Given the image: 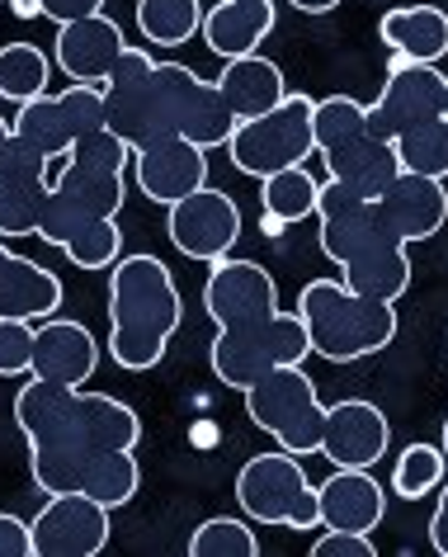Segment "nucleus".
I'll use <instances>...</instances> for the list:
<instances>
[{"label":"nucleus","instance_id":"9","mask_svg":"<svg viewBox=\"0 0 448 557\" xmlns=\"http://www.w3.org/2000/svg\"><path fill=\"white\" fill-rule=\"evenodd\" d=\"M151 86H157L161 137H189V143L203 147V151L227 147L236 119H232V109L217 95L213 81H203L194 66L157 62V72H151Z\"/></svg>","mask_w":448,"mask_h":557},{"label":"nucleus","instance_id":"43","mask_svg":"<svg viewBox=\"0 0 448 557\" xmlns=\"http://www.w3.org/2000/svg\"><path fill=\"white\" fill-rule=\"evenodd\" d=\"M15 15L20 20H34L38 15V0H15Z\"/></svg>","mask_w":448,"mask_h":557},{"label":"nucleus","instance_id":"31","mask_svg":"<svg viewBox=\"0 0 448 557\" xmlns=\"http://www.w3.org/2000/svg\"><path fill=\"white\" fill-rule=\"evenodd\" d=\"M391 147H397V161L406 175L448 180V119L411 123L406 133L391 137Z\"/></svg>","mask_w":448,"mask_h":557},{"label":"nucleus","instance_id":"5","mask_svg":"<svg viewBox=\"0 0 448 557\" xmlns=\"http://www.w3.org/2000/svg\"><path fill=\"white\" fill-rule=\"evenodd\" d=\"M312 355V341H307V326L298 312H260L246 317V322L217 326V341L208 350V364H213V379L222 387H236L246 393L260 373H270L278 364H302Z\"/></svg>","mask_w":448,"mask_h":557},{"label":"nucleus","instance_id":"40","mask_svg":"<svg viewBox=\"0 0 448 557\" xmlns=\"http://www.w3.org/2000/svg\"><path fill=\"white\" fill-rule=\"evenodd\" d=\"M38 15L52 24H72L86 15H104V0H38Z\"/></svg>","mask_w":448,"mask_h":557},{"label":"nucleus","instance_id":"16","mask_svg":"<svg viewBox=\"0 0 448 557\" xmlns=\"http://www.w3.org/2000/svg\"><path fill=\"white\" fill-rule=\"evenodd\" d=\"M48 157H38L34 147H24L10 137V147L0 151V236H34L38 218H43L52 175Z\"/></svg>","mask_w":448,"mask_h":557},{"label":"nucleus","instance_id":"41","mask_svg":"<svg viewBox=\"0 0 448 557\" xmlns=\"http://www.w3.org/2000/svg\"><path fill=\"white\" fill-rule=\"evenodd\" d=\"M430 543L439 557H448V482H439V506L430 515Z\"/></svg>","mask_w":448,"mask_h":557},{"label":"nucleus","instance_id":"45","mask_svg":"<svg viewBox=\"0 0 448 557\" xmlns=\"http://www.w3.org/2000/svg\"><path fill=\"white\" fill-rule=\"evenodd\" d=\"M439 449H444V458H448V421H444V440H439Z\"/></svg>","mask_w":448,"mask_h":557},{"label":"nucleus","instance_id":"32","mask_svg":"<svg viewBox=\"0 0 448 557\" xmlns=\"http://www.w3.org/2000/svg\"><path fill=\"white\" fill-rule=\"evenodd\" d=\"M203 0H137V29L157 48H179L199 34Z\"/></svg>","mask_w":448,"mask_h":557},{"label":"nucleus","instance_id":"8","mask_svg":"<svg viewBox=\"0 0 448 557\" xmlns=\"http://www.w3.org/2000/svg\"><path fill=\"white\" fill-rule=\"evenodd\" d=\"M236 506L256 524H284V529H321L316 486L307 478L302 458L278 449L256 454L236 472Z\"/></svg>","mask_w":448,"mask_h":557},{"label":"nucleus","instance_id":"44","mask_svg":"<svg viewBox=\"0 0 448 557\" xmlns=\"http://www.w3.org/2000/svg\"><path fill=\"white\" fill-rule=\"evenodd\" d=\"M5 147H10V119L0 114V151H5Z\"/></svg>","mask_w":448,"mask_h":557},{"label":"nucleus","instance_id":"18","mask_svg":"<svg viewBox=\"0 0 448 557\" xmlns=\"http://www.w3.org/2000/svg\"><path fill=\"white\" fill-rule=\"evenodd\" d=\"M340 278L354 288V294L377 298V302H401L406 288H411L406 246L391 242V236L373 222V203H369V232H363V242L349 250V260L340 264Z\"/></svg>","mask_w":448,"mask_h":557},{"label":"nucleus","instance_id":"12","mask_svg":"<svg viewBox=\"0 0 448 557\" xmlns=\"http://www.w3.org/2000/svg\"><path fill=\"white\" fill-rule=\"evenodd\" d=\"M165 232H171L179 256H189L199 264H217L222 256H232L236 242H241V208H236L232 194L203 185V189H194L189 199L171 203Z\"/></svg>","mask_w":448,"mask_h":557},{"label":"nucleus","instance_id":"33","mask_svg":"<svg viewBox=\"0 0 448 557\" xmlns=\"http://www.w3.org/2000/svg\"><path fill=\"white\" fill-rule=\"evenodd\" d=\"M444 472H448V458L439 444H406L397 454V468H391V492L401 500H420V496L439 492Z\"/></svg>","mask_w":448,"mask_h":557},{"label":"nucleus","instance_id":"26","mask_svg":"<svg viewBox=\"0 0 448 557\" xmlns=\"http://www.w3.org/2000/svg\"><path fill=\"white\" fill-rule=\"evenodd\" d=\"M377 38L401 52L406 62H439L448 58V15L439 5H397L377 20Z\"/></svg>","mask_w":448,"mask_h":557},{"label":"nucleus","instance_id":"29","mask_svg":"<svg viewBox=\"0 0 448 557\" xmlns=\"http://www.w3.org/2000/svg\"><path fill=\"white\" fill-rule=\"evenodd\" d=\"M137 486H142V468H137L133 449H109V454H95L86 472H80V496L100 500V506L119 510L128 506L137 496Z\"/></svg>","mask_w":448,"mask_h":557},{"label":"nucleus","instance_id":"42","mask_svg":"<svg viewBox=\"0 0 448 557\" xmlns=\"http://www.w3.org/2000/svg\"><path fill=\"white\" fill-rule=\"evenodd\" d=\"M288 5L302 15H331V10H340V0H288Z\"/></svg>","mask_w":448,"mask_h":557},{"label":"nucleus","instance_id":"23","mask_svg":"<svg viewBox=\"0 0 448 557\" xmlns=\"http://www.w3.org/2000/svg\"><path fill=\"white\" fill-rule=\"evenodd\" d=\"M274 20H278L274 0H217L203 15L199 34L222 62H232L260 52V44L274 34Z\"/></svg>","mask_w":448,"mask_h":557},{"label":"nucleus","instance_id":"22","mask_svg":"<svg viewBox=\"0 0 448 557\" xmlns=\"http://www.w3.org/2000/svg\"><path fill=\"white\" fill-rule=\"evenodd\" d=\"M321 161H326V175L335 180V185L354 189L359 199H369V203L377 199V194H387L391 185H397V175H401L397 147H391L387 137H373V133H363V137H354V143H345V147L321 151Z\"/></svg>","mask_w":448,"mask_h":557},{"label":"nucleus","instance_id":"21","mask_svg":"<svg viewBox=\"0 0 448 557\" xmlns=\"http://www.w3.org/2000/svg\"><path fill=\"white\" fill-rule=\"evenodd\" d=\"M321 529H354V534H373L387 515V486L373 478L369 468H335L326 482L316 486Z\"/></svg>","mask_w":448,"mask_h":557},{"label":"nucleus","instance_id":"36","mask_svg":"<svg viewBox=\"0 0 448 557\" xmlns=\"http://www.w3.org/2000/svg\"><path fill=\"white\" fill-rule=\"evenodd\" d=\"M62 256L72 260L76 270H114L119 256H123V227L114 218L95 222V227H86L80 236H72V242L62 246Z\"/></svg>","mask_w":448,"mask_h":557},{"label":"nucleus","instance_id":"14","mask_svg":"<svg viewBox=\"0 0 448 557\" xmlns=\"http://www.w3.org/2000/svg\"><path fill=\"white\" fill-rule=\"evenodd\" d=\"M133 180L151 203L171 208L208 185V151L189 137H151L147 147H133Z\"/></svg>","mask_w":448,"mask_h":557},{"label":"nucleus","instance_id":"37","mask_svg":"<svg viewBox=\"0 0 448 557\" xmlns=\"http://www.w3.org/2000/svg\"><path fill=\"white\" fill-rule=\"evenodd\" d=\"M34 369V322L0 317V379H20Z\"/></svg>","mask_w":448,"mask_h":557},{"label":"nucleus","instance_id":"35","mask_svg":"<svg viewBox=\"0 0 448 557\" xmlns=\"http://www.w3.org/2000/svg\"><path fill=\"white\" fill-rule=\"evenodd\" d=\"M189 553L194 557H260V539L236 515H213V520H203L194 529Z\"/></svg>","mask_w":448,"mask_h":557},{"label":"nucleus","instance_id":"2","mask_svg":"<svg viewBox=\"0 0 448 557\" xmlns=\"http://www.w3.org/2000/svg\"><path fill=\"white\" fill-rule=\"evenodd\" d=\"M185 322L171 264L157 256H119L109 274V355L123 373H151Z\"/></svg>","mask_w":448,"mask_h":557},{"label":"nucleus","instance_id":"28","mask_svg":"<svg viewBox=\"0 0 448 557\" xmlns=\"http://www.w3.org/2000/svg\"><path fill=\"white\" fill-rule=\"evenodd\" d=\"M260 208H264V232L270 236H284L293 222L302 218H316V194H321V180L307 175V165H288V171H274L260 180Z\"/></svg>","mask_w":448,"mask_h":557},{"label":"nucleus","instance_id":"4","mask_svg":"<svg viewBox=\"0 0 448 557\" xmlns=\"http://www.w3.org/2000/svg\"><path fill=\"white\" fill-rule=\"evenodd\" d=\"M298 317L312 355L331 364H354L397 341V302L363 298L345 278H312L298 294Z\"/></svg>","mask_w":448,"mask_h":557},{"label":"nucleus","instance_id":"11","mask_svg":"<svg viewBox=\"0 0 448 557\" xmlns=\"http://www.w3.org/2000/svg\"><path fill=\"white\" fill-rule=\"evenodd\" d=\"M425 119H448V76L430 62H406L401 52H391L387 86L377 104H369V133L391 143L397 133Z\"/></svg>","mask_w":448,"mask_h":557},{"label":"nucleus","instance_id":"15","mask_svg":"<svg viewBox=\"0 0 448 557\" xmlns=\"http://www.w3.org/2000/svg\"><path fill=\"white\" fill-rule=\"evenodd\" d=\"M373 222L391 236V242H401V246L430 242V236L448 222V189H444V180L406 175L401 171L397 185L373 199Z\"/></svg>","mask_w":448,"mask_h":557},{"label":"nucleus","instance_id":"27","mask_svg":"<svg viewBox=\"0 0 448 557\" xmlns=\"http://www.w3.org/2000/svg\"><path fill=\"white\" fill-rule=\"evenodd\" d=\"M316 218H321V256L331 264H345L349 250L363 242L369 232V199H359L354 189L326 180L316 194Z\"/></svg>","mask_w":448,"mask_h":557},{"label":"nucleus","instance_id":"20","mask_svg":"<svg viewBox=\"0 0 448 557\" xmlns=\"http://www.w3.org/2000/svg\"><path fill=\"white\" fill-rule=\"evenodd\" d=\"M95 369H100V341L80 322H66V317L34 322V369H29L34 379L86 387V379H95Z\"/></svg>","mask_w":448,"mask_h":557},{"label":"nucleus","instance_id":"17","mask_svg":"<svg viewBox=\"0 0 448 557\" xmlns=\"http://www.w3.org/2000/svg\"><path fill=\"white\" fill-rule=\"evenodd\" d=\"M391 444L387 416L363 397H345L326 407V430H321V458L335 468H373Z\"/></svg>","mask_w":448,"mask_h":557},{"label":"nucleus","instance_id":"30","mask_svg":"<svg viewBox=\"0 0 448 557\" xmlns=\"http://www.w3.org/2000/svg\"><path fill=\"white\" fill-rule=\"evenodd\" d=\"M52 58L34 44H5L0 48V100L29 104L38 95H48Z\"/></svg>","mask_w":448,"mask_h":557},{"label":"nucleus","instance_id":"6","mask_svg":"<svg viewBox=\"0 0 448 557\" xmlns=\"http://www.w3.org/2000/svg\"><path fill=\"white\" fill-rule=\"evenodd\" d=\"M246 416L288 454H321V430H326V407L316 397V383L302 364H278L260 373L246 387Z\"/></svg>","mask_w":448,"mask_h":557},{"label":"nucleus","instance_id":"19","mask_svg":"<svg viewBox=\"0 0 448 557\" xmlns=\"http://www.w3.org/2000/svg\"><path fill=\"white\" fill-rule=\"evenodd\" d=\"M123 44V29L109 15H86L72 24H58V44H52V62L62 66V76L80 81V86H104L114 72Z\"/></svg>","mask_w":448,"mask_h":557},{"label":"nucleus","instance_id":"7","mask_svg":"<svg viewBox=\"0 0 448 557\" xmlns=\"http://www.w3.org/2000/svg\"><path fill=\"white\" fill-rule=\"evenodd\" d=\"M312 114H316L312 95H284L270 114L241 119L227 137L232 165L241 175H256V180L288 171V165H307V157L316 151Z\"/></svg>","mask_w":448,"mask_h":557},{"label":"nucleus","instance_id":"1","mask_svg":"<svg viewBox=\"0 0 448 557\" xmlns=\"http://www.w3.org/2000/svg\"><path fill=\"white\" fill-rule=\"evenodd\" d=\"M15 425L29 440V472L38 492L48 496L80 492V472L95 454L137 449L142 440V421L128 401L52 379H29L20 387Z\"/></svg>","mask_w":448,"mask_h":557},{"label":"nucleus","instance_id":"39","mask_svg":"<svg viewBox=\"0 0 448 557\" xmlns=\"http://www.w3.org/2000/svg\"><path fill=\"white\" fill-rule=\"evenodd\" d=\"M0 557H34V529L20 515L0 510Z\"/></svg>","mask_w":448,"mask_h":557},{"label":"nucleus","instance_id":"10","mask_svg":"<svg viewBox=\"0 0 448 557\" xmlns=\"http://www.w3.org/2000/svg\"><path fill=\"white\" fill-rule=\"evenodd\" d=\"M100 128H104V86H80V81H72L62 95H38V100L20 104V114L10 119V137L34 147L48 161H62L80 137Z\"/></svg>","mask_w":448,"mask_h":557},{"label":"nucleus","instance_id":"34","mask_svg":"<svg viewBox=\"0 0 448 557\" xmlns=\"http://www.w3.org/2000/svg\"><path fill=\"white\" fill-rule=\"evenodd\" d=\"M312 133H316V157L331 147L354 143V137L369 133V104H359L354 95H326V100H316Z\"/></svg>","mask_w":448,"mask_h":557},{"label":"nucleus","instance_id":"13","mask_svg":"<svg viewBox=\"0 0 448 557\" xmlns=\"http://www.w3.org/2000/svg\"><path fill=\"white\" fill-rule=\"evenodd\" d=\"M109 506L80 496V492H62L48 496V506L34 515V557H100L109 548Z\"/></svg>","mask_w":448,"mask_h":557},{"label":"nucleus","instance_id":"25","mask_svg":"<svg viewBox=\"0 0 448 557\" xmlns=\"http://www.w3.org/2000/svg\"><path fill=\"white\" fill-rule=\"evenodd\" d=\"M213 86H217L222 100H227L236 123L256 119V114H270V109L288 95L278 62L260 58V52H250V58H232L227 66H222V76L213 81Z\"/></svg>","mask_w":448,"mask_h":557},{"label":"nucleus","instance_id":"24","mask_svg":"<svg viewBox=\"0 0 448 557\" xmlns=\"http://www.w3.org/2000/svg\"><path fill=\"white\" fill-rule=\"evenodd\" d=\"M62 308V278L43 264L15 256L0 246V317H20V322H43Z\"/></svg>","mask_w":448,"mask_h":557},{"label":"nucleus","instance_id":"3","mask_svg":"<svg viewBox=\"0 0 448 557\" xmlns=\"http://www.w3.org/2000/svg\"><path fill=\"white\" fill-rule=\"evenodd\" d=\"M128 161H133V147L123 143L119 133H90L66 151L58 161V175H52V189H48V203H43V218H38V232L48 246H66L72 236H80L95 222H109L119 218L123 208V175H128Z\"/></svg>","mask_w":448,"mask_h":557},{"label":"nucleus","instance_id":"38","mask_svg":"<svg viewBox=\"0 0 448 557\" xmlns=\"http://www.w3.org/2000/svg\"><path fill=\"white\" fill-rule=\"evenodd\" d=\"M377 543L373 534H354V529H326L312 543V557H373Z\"/></svg>","mask_w":448,"mask_h":557}]
</instances>
